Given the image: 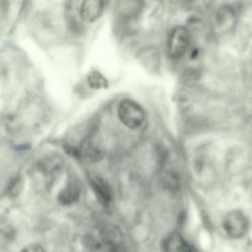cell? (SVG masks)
I'll use <instances>...</instances> for the list:
<instances>
[{
    "label": "cell",
    "instance_id": "obj_4",
    "mask_svg": "<svg viewBox=\"0 0 252 252\" xmlns=\"http://www.w3.org/2000/svg\"><path fill=\"white\" fill-rule=\"evenodd\" d=\"M100 246L105 248L106 252H122L123 240L121 231L113 225L105 226L100 232Z\"/></svg>",
    "mask_w": 252,
    "mask_h": 252
},
{
    "label": "cell",
    "instance_id": "obj_12",
    "mask_svg": "<svg viewBox=\"0 0 252 252\" xmlns=\"http://www.w3.org/2000/svg\"><path fill=\"white\" fill-rule=\"evenodd\" d=\"M21 184H22V181H21L20 176H14L10 180V182L8 184V187H7L9 195H13V196L17 195L20 192Z\"/></svg>",
    "mask_w": 252,
    "mask_h": 252
},
{
    "label": "cell",
    "instance_id": "obj_1",
    "mask_svg": "<svg viewBox=\"0 0 252 252\" xmlns=\"http://www.w3.org/2000/svg\"><path fill=\"white\" fill-rule=\"evenodd\" d=\"M190 44V33L183 26L174 27L167 37L166 50L170 58L180 59L187 51Z\"/></svg>",
    "mask_w": 252,
    "mask_h": 252
},
{
    "label": "cell",
    "instance_id": "obj_9",
    "mask_svg": "<svg viewBox=\"0 0 252 252\" xmlns=\"http://www.w3.org/2000/svg\"><path fill=\"white\" fill-rule=\"evenodd\" d=\"M235 14L233 10L229 7H224L220 9L217 16V23L219 24L220 28H221L223 31L231 29L232 25L234 24Z\"/></svg>",
    "mask_w": 252,
    "mask_h": 252
},
{
    "label": "cell",
    "instance_id": "obj_10",
    "mask_svg": "<svg viewBox=\"0 0 252 252\" xmlns=\"http://www.w3.org/2000/svg\"><path fill=\"white\" fill-rule=\"evenodd\" d=\"M87 81H88L89 86L95 90L105 89L108 87V82H107L106 78L100 72L95 71V70H93L88 74Z\"/></svg>",
    "mask_w": 252,
    "mask_h": 252
},
{
    "label": "cell",
    "instance_id": "obj_5",
    "mask_svg": "<svg viewBox=\"0 0 252 252\" xmlns=\"http://www.w3.org/2000/svg\"><path fill=\"white\" fill-rule=\"evenodd\" d=\"M103 7V0H83L80 6V17L86 23H94L101 17Z\"/></svg>",
    "mask_w": 252,
    "mask_h": 252
},
{
    "label": "cell",
    "instance_id": "obj_7",
    "mask_svg": "<svg viewBox=\"0 0 252 252\" xmlns=\"http://www.w3.org/2000/svg\"><path fill=\"white\" fill-rule=\"evenodd\" d=\"M79 198H80V186L75 180H70L58 194V201L63 206L71 205L77 202Z\"/></svg>",
    "mask_w": 252,
    "mask_h": 252
},
{
    "label": "cell",
    "instance_id": "obj_11",
    "mask_svg": "<svg viewBox=\"0 0 252 252\" xmlns=\"http://www.w3.org/2000/svg\"><path fill=\"white\" fill-rule=\"evenodd\" d=\"M80 153H81V158H84L85 159L93 162L99 160L102 157V154L99 151V149L94 147L92 144L85 145L82 149H80Z\"/></svg>",
    "mask_w": 252,
    "mask_h": 252
},
{
    "label": "cell",
    "instance_id": "obj_8",
    "mask_svg": "<svg viewBox=\"0 0 252 252\" xmlns=\"http://www.w3.org/2000/svg\"><path fill=\"white\" fill-rule=\"evenodd\" d=\"M163 250L164 252H188L189 246L179 233L172 232L165 238Z\"/></svg>",
    "mask_w": 252,
    "mask_h": 252
},
{
    "label": "cell",
    "instance_id": "obj_3",
    "mask_svg": "<svg viewBox=\"0 0 252 252\" xmlns=\"http://www.w3.org/2000/svg\"><path fill=\"white\" fill-rule=\"evenodd\" d=\"M222 227L231 238H241L247 232L248 220L241 212L232 211L223 218Z\"/></svg>",
    "mask_w": 252,
    "mask_h": 252
},
{
    "label": "cell",
    "instance_id": "obj_14",
    "mask_svg": "<svg viewBox=\"0 0 252 252\" xmlns=\"http://www.w3.org/2000/svg\"><path fill=\"white\" fill-rule=\"evenodd\" d=\"M184 1H192V0H184Z\"/></svg>",
    "mask_w": 252,
    "mask_h": 252
},
{
    "label": "cell",
    "instance_id": "obj_6",
    "mask_svg": "<svg viewBox=\"0 0 252 252\" xmlns=\"http://www.w3.org/2000/svg\"><path fill=\"white\" fill-rule=\"evenodd\" d=\"M90 184L98 200L102 206H108L111 202V192L107 183L99 176L93 175L90 176Z\"/></svg>",
    "mask_w": 252,
    "mask_h": 252
},
{
    "label": "cell",
    "instance_id": "obj_2",
    "mask_svg": "<svg viewBox=\"0 0 252 252\" xmlns=\"http://www.w3.org/2000/svg\"><path fill=\"white\" fill-rule=\"evenodd\" d=\"M117 113L120 121L130 129H137L145 119L143 108L131 99H123L119 103Z\"/></svg>",
    "mask_w": 252,
    "mask_h": 252
},
{
    "label": "cell",
    "instance_id": "obj_13",
    "mask_svg": "<svg viewBox=\"0 0 252 252\" xmlns=\"http://www.w3.org/2000/svg\"><path fill=\"white\" fill-rule=\"evenodd\" d=\"M21 252H45L42 245L38 243H31L24 247Z\"/></svg>",
    "mask_w": 252,
    "mask_h": 252
}]
</instances>
